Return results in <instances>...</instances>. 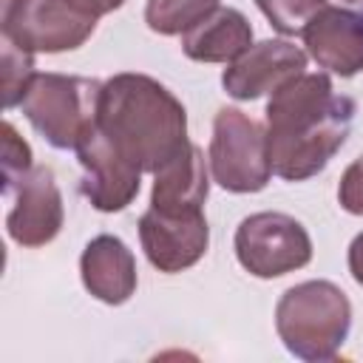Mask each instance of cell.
Returning a JSON list of instances; mask_svg holds the SVG:
<instances>
[{"label":"cell","mask_w":363,"mask_h":363,"mask_svg":"<svg viewBox=\"0 0 363 363\" xmlns=\"http://www.w3.org/2000/svg\"><path fill=\"white\" fill-rule=\"evenodd\" d=\"M216 9L218 0H147L145 23L150 31L162 37H179L187 34L193 26H199Z\"/></svg>","instance_id":"obj_16"},{"label":"cell","mask_w":363,"mask_h":363,"mask_svg":"<svg viewBox=\"0 0 363 363\" xmlns=\"http://www.w3.org/2000/svg\"><path fill=\"white\" fill-rule=\"evenodd\" d=\"M354 111V99L337 94L323 71H303L269 94L264 116L272 173L284 182L318 176L343 147Z\"/></svg>","instance_id":"obj_1"},{"label":"cell","mask_w":363,"mask_h":363,"mask_svg":"<svg viewBox=\"0 0 363 363\" xmlns=\"http://www.w3.org/2000/svg\"><path fill=\"white\" fill-rule=\"evenodd\" d=\"M349 272H352V278L363 286V233H357L354 238H352V244H349Z\"/></svg>","instance_id":"obj_21"},{"label":"cell","mask_w":363,"mask_h":363,"mask_svg":"<svg viewBox=\"0 0 363 363\" xmlns=\"http://www.w3.org/2000/svg\"><path fill=\"white\" fill-rule=\"evenodd\" d=\"M252 45L250 20L230 6H218L199 26L182 34V51L196 62H233Z\"/></svg>","instance_id":"obj_15"},{"label":"cell","mask_w":363,"mask_h":363,"mask_svg":"<svg viewBox=\"0 0 363 363\" xmlns=\"http://www.w3.org/2000/svg\"><path fill=\"white\" fill-rule=\"evenodd\" d=\"M255 6L261 9V14L269 20L275 31L286 37H298L309 26V20L329 3L326 0H255Z\"/></svg>","instance_id":"obj_17"},{"label":"cell","mask_w":363,"mask_h":363,"mask_svg":"<svg viewBox=\"0 0 363 363\" xmlns=\"http://www.w3.org/2000/svg\"><path fill=\"white\" fill-rule=\"evenodd\" d=\"M235 258L255 278H281L312 261V238L306 227L275 210L247 216L235 230Z\"/></svg>","instance_id":"obj_7"},{"label":"cell","mask_w":363,"mask_h":363,"mask_svg":"<svg viewBox=\"0 0 363 363\" xmlns=\"http://www.w3.org/2000/svg\"><path fill=\"white\" fill-rule=\"evenodd\" d=\"M352 329V303L332 281H303L289 286L275 306V332L289 354L320 363L332 360Z\"/></svg>","instance_id":"obj_3"},{"label":"cell","mask_w":363,"mask_h":363,"mask_svg":"<svg viewBox=\"0 0 363 363\" xmlns=\"http://www.w3.org/2000/svg\"><path fill=\"white\" fill-rule=\"evenodd\" d=\"M34 74V54L3 40V108L20 105Z\"/></svg>","instance_id":"obj_18"},{"label":"cell","mask_w":363,"mask_h":363,"mask_svg":"<svg viewBox=\"0 0 363 363\" xmlns=\"http://www.w3.org/2000/svg\"><path fill=\"white\" fill-rule=\"evenodd\" d=\"M79 275H82V286L108 306H119L130 301L139 284L133 252L122 238L108 233L85 244L79 255Z\"/></svg>","instance_id":"obj_13"},{"label":"cell","mask_w":363,"mask_h":363,"mask_svg":"<svg viewBox=\"0 0 363 363\" xmlns=\"http://www.w3.org/2000/svg\"><path fill=\"white\" fill-rule=\"evenodd\" d=\"M139 241L145 258L159 272H182L199 264L210 247V227L204 210L199 213H162L145 210L139 218Z\"/></svg>","instance_id":"obj_10"},{"label":"cell","mask_w":363,"mask_h":363,"mask_svg":"<svg viewBox=\"0 0 363 363\" xmlns=\"http://www.w3.org/2000/svg\"><path fill=\"white\" fill-rule=\"evenodd\" d=\"M82 11H88V14H94V17H102V14H111V11H116V9H122V3L125 0H74Z\"/></svg>","instance_id":"obj_22"},{"label":"cell","mask_w":363,"mask_h":363,"mask_svg":"<svg viewBox=\"0 0 363 363\" xmlns=\"http://www.w3.org/2000/svg\"><path fill=\"white\" fill-rule=\"evenodd\" d=\"M94 14L74 0H3V40L28 54H62L79 48L96 28Z\"/></svg>","instance_id":"obj_6"},{"label":"cell","mask_w":363,"mask_h":363,"mask_svg":"<svg viewBox=\"0 0 363 363\" xmlns=\"http://www.w3.org/2000/svg\"><path fill=\"white\" fill-rule=\"evenodd\" d=\"M306 71V51L289 40H261L252 43L238 60H233L224 74V91L238 102H252L258 96L275 94L289 79Z\"/></svg>","instance_id":"obj_11"},{"label":"cell","mask_w":363,"mask_h":363,"mask_svg":"<svg viewBox=\"0 0 363 363\" xmlns=\"http://www.w3.org/2000/svg\"><path fill=\"white\" fill-rule=\"evenodd\" d=\"M213 182L227 193H258L269 184L267 128L238 108H218L207 150Z\"/></svg>","instance_id":"obj_5"},{"label":"cell","mask_w":363,"mask_h":363,"mask_svg":"<svg viewBox=\"0 0 363 363\" xmlns=\"http://www.w3.org/2000/svg\"><path fill=\"white\" fill-rule=\"evenodd\" d=\"M11 207L6 216V233L20 247H45L54 241L65 221L62 193L51 167H31L9 190Z\"/></svg>","instance_id":"obj_9"},{"label":"cell","mask_w":363,"mask_h":363,"mask_svg":"<svg viewBox=\"0 0 363 363\" xmlns=\"http://www.w3.org/2000/svg\"><path fill=\"white\" fill-rule=\"evenodd\" d=\"M210 193L207 159L199 145L187 142L167 164L153 173L150 207L162 213H199Z\"/></svg>","instance_id":"obj_14"},{"label":"cell","mask_w":363,"mask_h":363,"mask_svg":"<svg viewBox=\"0 0 363 363\" xmlns=\"http://www.w3.org/2000/svg\"><path fill=\"white\" fill-rule=\"evenodd\" d=\"M96 125L145 173H156L190 142L184 105L147 74L125 71L105 79Z\"/></svg>","instance_id":"obj_2"},{"label":"cell","mask_w":363,"mask_h":363,"mask_svg":"<svg viewBox=\"0 0 363 363\" xmlns=\"http://www.w3.org/2000/svg\"><path fill=\"white\" fill-rule=\"evenodd\" d=\"M99 94V79L37 71L20 99V111L51 147L77 150V145L96 128Z\"/></svg>","instance_id":"obj_4"},{"label":"cell","mask_w":363,"mask_h":363,"mask_svg":"<svg viewBox=\"0 0 363 363\" xmlns=\"http://www.w3.org/2000/svg\"><path fill=\"white\" fill-rule=\"evenodd\" d=\"M77 159L82 167V196L99 213H119L139 196L145 170L119 153L99 125L77 145Z\"/></svg>","instance_id":"obj_8"},{"label":"cell","mask_w":363,"mask_h":363,"mask_svg":"<svg viewBox=\"0 0 363 363\" xmlns=\"http://www.w3.org/2000/svg\"><path fill=\"white\" fill-rule=\"evenodd\" d=\"M337 204L352 216H363V153L343 170L337 184Z\"/></svg>","instance_id":"obj_20"},{"label":"cell","mask_w":363,"mask_h":363,"mask_svg":"<svg viewBox=\"0 0 363 363\" xmlns=\"http://www.w3.org/2000/svg\"><path fill=\"white\" fill-rule=\"evenodd\" d=\"M0 139H3V190H9L34 164H31V147H28V142L14 130L11 122H3L0 125Z\"/></svg>","instance_id":"obj_19"},{"label":"cell","mask_w":363,"mask_h":363,"mask_svg":"<svg viewBox=\"0 0 363 363\" xmlns=\"http://www.w3.org/2000/svg\"><path fill=\"white\" fill-rule=\"evenodd\" d=\"M306 54L329 74L354 77L363 71V17L340 9L326 6L320 9L309 26L303 28Z\"/></svg>","instance_id":"obj_12"}]
</instances>
